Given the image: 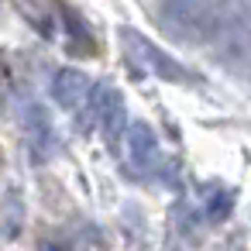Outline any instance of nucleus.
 Here are the masks:
<instances>
[{
	"label": "nucleus",
	"mask_w": 251,
	"mask_h": 251,
	"mask_svg": "<svg viewBox=\"0 0 251 251\" xmlns=\"http://www.w3.org/2000/svg\"><path fill=\"white\" fill-rule=\"evenodd\" d=\"M224 7H227V0H165L162 21L176 35L193 38V35L213 31L224 18Z\"/></svg>",
	"instance_id": "f257e3e1"
},
{
	"label": "nucleus",
	"mask_w": 251,
	"mask_h": 251,
	"mask_svg": "<svg viewBox=\"0 0 251 251\" xmlns=\"http://www.w3.org/2000/svg\"><path fill=\"white\" fill-rule=\"evenodd\" d=\"M90 110H93V117L100 121V127H103L107 141H117V138H121V131H124V124H127V121H124V100H121L117 86H110V83L93 86Z\"/></svg>",
	"instance_id": "f03ea898"
},
{
	"label": "nucleus",
	"mask_w": 251,
	"mask_h": 251,
	"mask_svg": "<svg viewBox=\"0 0 251 251\" xmlns=\"http://www.w3.org/2000/svg\"><path fill=\"white\" fill-rule=\"evenodd\" d=\"M93 90H90V79L79 73V69H59L52 76V100L55 107L62 110H76L83 107V100H90Z\"/></svg>",
	"instance_id": "7ed1b4c3"
},
{
	"label": "nucleus",
	"mask_w": 251,
	"mask_h": 251,
	"mask_svg": "<svg viewBox=\"0 0 251 251\" xmlns=\"http://www.w3.org/2000/svg\"><path fill=\"white\" fill-rule=\"evenodd\" d=\"M127 158L138 172H148V169L158 165V138L145 121L127 127Z\"/></svg>",
	"instance_id": "20e7f679"
},
{
	"label": "nucleus",
	"mask_w": 251,
	"mask_h": 251,
	"mask_svg": "<svg viewBox=\"0 0 251 251\" xmlns=\"http://www.w3.org/2000/svg\"><path fill=\"white\" fill-rule=\"evenodd\" d=\"M25 134H28V145L35 148V155H49L55 148V138H59L55 127H52L49 110L38 107V103L25 107Z\"/></svg>",
	"instance_id": "39448f33"
},
{
	"label": "nucleus",
	"mask_w": 251,
	"mask_h": 251,
	"mask_svg": "<svg viewBox=\"0 0 251 251\" xmlns=\"http://www.w3.org/2000/svg\"><path fill=\"white\" fill-rule=\"evenodd\" d=\"M124 42H127V45H134V52H141L138 59H141L145 66H151L158 76H169V79H186V73H182V69H179L172 59H165V55H162V52H158L151 42H145V38H134L131 31H124Z\"/></svg>",
	"instance_id": "423d86ee"
},
{
	"label": "nucleus",
	"mask_w": 251,
	"mask_h": 251,
	"mask_svg": "<svg viewBox=\"0 0 251 251\" xmlns=\"http://www.w3.org/2000/svg\"><path fill=\"white\" fill-rule=\"evenodd\" d=\"M230 203H234V196H230V193H227L224 200H220V196H213V200H210V217H227Z\"/></svg>",
	"instance_id": "0eeeda50"
},
{
	"label": "nucleus",
	"mask_w": 251,
	"mask_h": 251,
	"mask_svg": "<svg viewBox=\"0 0 251 251\" xmlns=\"http://www.w3.org/2000/svg\"><path fill=\"white\" fill-rule=\"evenodd\" d=\"M38 251H66V248H59V244H42Z\"/></svg>",
	"instance_id": "6e6552de"
}]
</instances>
